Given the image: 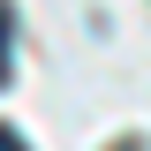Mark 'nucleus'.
Returning <instances> with one entry per match:
<instances>
[{
    "label": "nucleus",
    "instance_id": "obj_2",
    "mask_svg": "<svg viewBox=\"0 0 151 151\" xmlns=\"http://www.w3.org/2000/svg\"><path fill=\"white\" fill-rule=\"evenodd\" d=\"M0 38H15V8H8V0H0Z\"/></svg>",
    "mask_w": 151,
    "mask_h": 151
},
{
    "label": "nucleus",
    "instance_id": "obj_3",
    "mask_svg": "<svg viewBox=\"0 0 151 151\" xmlns=\"http://www.w3.org/2000/svg\"><path fill=\"white\" fill-rule=\"evenodd\" d=\"M0 83H8V38H0Z\"/></svg>",
    "mask_w": 151,
    "mask_h": 151
},
{
    "label": "nucleus",
    "instance_id": "obj_1",
    "mask_svg": "<svg viewBox=\"0 0 151 151\" xmlns=\"http://www.w3.org/2000/svg\"><path fill=\"white\" fill-rule=\"evenodd\" d=\"M0 151H30V144H23V136L8 129V121H0Z\"/></svg>",
    "mask_w": 151,
    "mask_h": 151
}]
</instances>
